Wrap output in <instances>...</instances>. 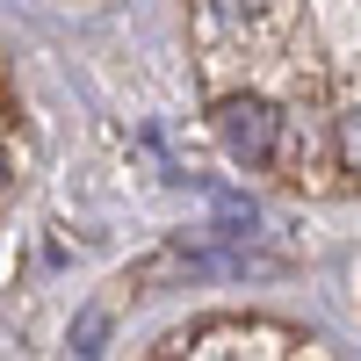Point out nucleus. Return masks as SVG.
Masks as SVG:
<instances>
[{"instance_id": "1", "label": "nucleus", "mask_w": 361, "mask_h": 361, "mask_svg": "<svg viewBox=\"0 0 361 361\" xmlns=\"http://www.w3.org/2000/svg\"><path fill=\"white\" fill-rule=\"evenodd\" d=\"M209 130H217V145L238 166H267L275 145H282V116L267 109L260 94H224L217 109H209Z\"/></svg>"}, {"instance_id": "2", "label": "nucleus", "mask_w": 361, "mask_h": 361, "mask_svg": "<svg viewBox=\"0 0 361 361\" xmlns=\"http://www.w3.org/2000/svg\"><path fill=\"white\" fill-rule=\"evenodd\" d=\"M209 209H217V224H209V231L231 238V246H238V238H253V224H260L253 195H238V188H209Z\"/></svg>"}, {"instance_id": "3", "label": "nucleus", "mask_w": 361, "mask_h": 361, "mask_svg": "<svg viewBox=\"0 0 361 361\" xmlns=\"http://www.w3.org/2000/svg\"><path fill=\"white\" fill-rule=\"evenodd\" d=\"M102 347H109V311H102V304H87V311L73 318V354H87V361H94Z\"/></svg>"}, {"instance_id": "4", "label": "nucleus", "mask_w": 361, "mask_h": 361, "mask_svg": "<svg viewBox=\"0 0 361 361\" xmlns=\"http://www.w3.org/2000/svg\"><path fill=\"white\" fill-rule=\"evenodd\" d=\"M340 159H347V173H361V109L340 116Z\"/></svg>"}, {"instance_id": "5", "label": "nucleus", "mask_w": 361, "mask_h": 361, "mask_svg": "<svg viewBox=\"0 0 361 361\" xmlns=\"http://www.w3.org/2000/svg\"><path fill=\"white\" fill-rule=\"evenodd\" d=\"M217 15H231V22H246V15H260V0H209Z\"/></svg>"}]
</instances>
